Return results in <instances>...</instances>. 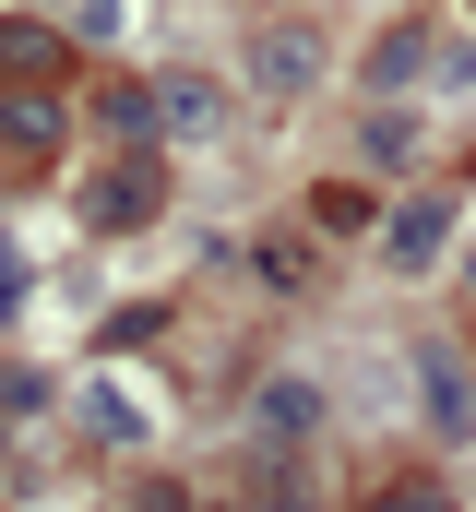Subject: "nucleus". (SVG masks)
I'll list each match as a JSON object with an SVG mask.
<instances>
[{
	"instance_id": "obj_9",
	"label": "nucleus",
	"mask_w": 476,
	"mask_h": 512,
	"mask_svg": "<svg viewBox=\"0 0 476 512\" xmlns=\"http://www.w3.org/2000/svg\"><path fill=\"white\" fill-rule=\"evenodd\" d=\"M369 512H453V489H429V477H405V489H381Z\"/></svg>"
},
{
	"instance_id": "obj_2",
	"label": "nucleus",
	"mask_w": 476,
	"mask_h": 512,
	"mask_svg": "<svg viewBox=\"0 0 476 512\" xmlns=\"http://www.w3.org/2000/svg\"><path fill=\"white\" fill-rule=\"evenodd\" d=\"M155 203H167L155 155H119V167H96V179H84V227H108V239H131V227H143Z\"/></svg>"
},
{
	"instance_id": "obj_6",
	"label": "nucleus",
	"mask_w": 476,
	"mask_h": 512,
	"mask_svg": "<svg viewBox=\"0 0 476 512\" xmlns=\"http://www.w3.org/2000/svg\"><path fill=\"white\" fill-rule=\"evenodd\" d=\"M250 417H262V441H274V453H298V441L322 429V393L286 370V382H262V393H250Z\"/></svg>"
},
{
	"instance_id": "obj_4",
	"label": "nucleus",
	"mask_w": 476,
	"mask_h": 512,
	"mask_svg": "<svg viewBox=\"0 0 476 512\" xmlns=\"http://www.w3.org/2000/svg\"><path fill=\"white\" fill-rule=\"evenodd\" d=\"M417 417H429L441 441H476V370H465V346H417Z\"/></svg>"
},
{
	"instance_id": "obj_10",
	"label": "nucleus",
	"mask_w": 476,
	"mask_h": 512,
	"mask_svg": "<svg viewBox=\"0 0 476 512\" xmlns=\"http://www.w3.org/2000/svg\"><path fill=\"white\" fill-rule=\"evenodd\" d=\"M12 298H24V251H0V310H12Z\"/></svg>"
},
{
	"instance_id": "obj_11",
	"label": "nucleus",
	"mask_w": 476,
	"mask_h": 512,
	"mask_svg": "<svg viewBox=\"0 0 476 512\" xmlns=\"http://www.w3.org/2000/svg\"><path fill=\"white\" fill-rule=\"evenodd\" d=\"M0 143H12V131H0Z\"/></svg>"
},
{
	"instance_id": "obj_7",
	"label": "nucleus",
	"mask_w": 476,
	"mask_h": 512,
	"mask_svg": "<svg viewBox=\"0 0 476 512\" xmlns=\"http://www.w3.org/2000/svg\"><path fill=\"white\" fill-rule=\"evenodd\" d=\"M310 72H322V48H310L298 24H274V36L250 48V84H262V96H310Z\"/></svg>"
},
{
	"instance_id": "obj_1",
	"label": "nucleus",
	"mask_w": 476,
	"mask_h": 512,
	"mask_svg": "<svg viewBox=\"0 0 476 512\" xmlns=\"http://www.w3.org/2000/svg\"><path fill=\"white\" fill-rule=\"evenodd\" d=\"M143 96H155V143H215L227 131V84L215 72H155Z\"/></svg>"
},
{
	"instance_id": "obj_5",
	"label": "nucleus",
	"mask_w": 476,
	"mask_h": 512,
	"mask_svg": "<svg viewBox=\"0 0 476 512\" xmlns=\"http://www.w3.org/2000/svg\"><path fill=\"white\" fill-rule=\"evenodd\" d=\"M48 84H60V36L24 24V12H0V108L12 96H48Z\"/></svg>"
},
{
	"instance_id": "obj_8",
	"label": "nucleus",
	"mask_w": 476,
	"mask_h": 512,
	"mask_svg": "<svg viewBox=\"0 0 476 512\" xmlns=\"http://www.w3.org/2000/svg\"><path fill=\"white\" fill-rule=\"evenodd\" d=\"M357 155H369V167H405V155H417V120H405V108H381V120L357 131Z\"/></svg>"
},
{
	"instance_id": "obj_3",
	"label": "nucleus",
	"mask_w": 476,
	"mask_h": 512,
	"mask_svg": "<svg viewBox=\"0 0 476 512\" xmlns=\"http://www.w3.org/2000/svg\"><path fill=\"white\" fill-rule=\"evenodd\" d=\"M381 262H393V274H441V262H453V203H441V191H405L393 227H381Z\"/></svg>"
}]
</instances>
